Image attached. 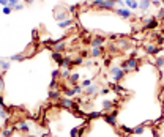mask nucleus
I'll list each match as a JSON object with an SVG mask.
<instances>
[{
    "mask_svg": "<svg viewBox=\"0 0 164 137\" xmlns=\"http://www.w3.org/2000/svg\"><path fill=\"white\" fill-rule=\"evenodd\" d=\"M115 5L117 3L114 0H93L92 2V6L99 9H108V11H115Z\"/></svg>",
    "mask_w": 164,
    "mask_h": 137,
    "instance_id": "nucleus-1",
    "label": "nucleus"
},
{
    "mask_svg": "<svg viewBox=\"0 0 164 137\" xmlns=\"http://www.w3.org/2000/svg\"><path fill=\"white\" fill-rule=\"evenodd\" d=\"M68 16H69V11H68V8L66 6H63V5H59V6H55V9H54V18L57 19V21H65V19H68Z\"/></svg>",
    "mask_w": 164,
    "mask_h": 137,
    "instance_id": "nucleus-2",
    "label": "nucleus"
},
{
    "mask_svg": "<svg viewBox=\"0 0 164 137\" xmlns=\"http://www.w3.org/2000/svg\"><path fill=\"white\" fill-rule=\"evenodd\" d=\"M109 73L112 74V77H114V81H115V82H120L123 79V76L126 74L125 69H122L120 66H112V68L109 69Z\"/></svg>",
    "mask_w": 164,
    "mask_h": 137,
    "instance_id": "nucleus-3",
    "label": "nucleus"
},
{
    "mask_svg": "<svg viewBox=\"0 0 164 137\" xmlns=\"http://www.w3.org/2000/svg\"><path fill=\"white\" fill-rule=\"evenodd\" d=\"M144 30H153L159 25V21L156 18H144Z\"/></svg>",
    "mask_w": 164,
    "mask_h": 137,
    "instance_id": "nucleus-4",
    "label": "nucleus"
},
{
    "mask_svg": "<svg viewBox=\"0 0 164 137\" xmlns=\"http://www.w3.org/2000/svg\"><path fill=\"white\" fill-rule=\"evenodd\" d=\"M115 14H118L120 18H123V19H131V18H134V13H133L129 8H117V9H115Z\"/></svg>",
    "mask_w": 164,
    "mask_h": 137,
    "instance_id": "nucleus-5",
    "label": "nucleus"
},
{
    "mask_svg": "<svg viewBox=\"0 0 164 137\" xmlns=\"http://www.w3.org/2000/svg\"><path fill=\"white\" fill-rule=\"evenodd\" d=\"M104 41H106V36L95 35L92 39H90V46H92V47H103V43Z\"/></svg>",
    "mask_w": 164,
    "mask_h": 137,
    "instance_id": "nucleus-6",
    "label": "nucleus"
},
{
    "mask_svg": "<svg viewBox=\"0 0 164 137\" xmlns=\"http://www.w3.org/2000/svg\"><path fill=\"white\" fill-rule=\"evenodd\" d=\"M59 104L62 106V107H65V109H74V101H73L71 98H66V96H62V98L59 99Z\"/></svg>",
    "mask_w": 164,
    "mask_h": 137,
    "instance_id": "nucleus-7",
    "label": "nucleus"
},
{
    "mask_svg": "<svg viewBox=\"0 0 164 137\" xmlns=\"http://www.w3.org/2000/svg\"><path fill=\"white\" fill-rule=\"evenodd\" d=\"M117 113H118V112H117V110L114 109L110 113L104 115V121L108 123V125H110V126H115V125H117Z\"/></svg>",
    "mask_w": 164,
    "mask_h": 137,
    "instance_id": "nucleus-8",
    "label": "nucleus"
},
{
    "mask_svg": "<svg viewBox=\"0 0 164 137\" xmlns=\"http://www.w3.org/2000/svg\"><path fill=\"white\" fill-rule=\"evenodd\" d=\"M126 62H128V69H126V73L136 71L137 66H139V58H136V57H131V58H128Z\"/></svg>",
    "mask_w": 164,
    "mask_h": 137,
    "instance_id": "nucleus-9",
    "label": "nucleus"
},
{
    "mask_svg": "<svg viewBox=\"0 0 164 137\" xmlns=\"http://www.w3.org/2000/svg\"><path fill=\"white\" fill-rule=\"evenodd\" d=\"M159 51H161V49L158 47V44H147L145 46V52L150 55H158Z\"/></svg>",
    "mask_w": 164,
    "mask_h": 137,
    "instance_id": "nucleus-10",
    "label": "nucleus"
},
{
    "mask_svg": "<svg viewBox=\"0 0 164 137\" xmlns=\"http://www.w3.org/2000/svg\"><path fill=\"white\" fill-rule=\"evenodd\" d=\"M62 96H63V95H62V92H60V90H49L48 98L51 99V101H59Z\"/></svg>",
    "mask_w": 164,
    "mask_h": 137,
    "instance_id": "nucleus-11",
    "label": "nucleus"
},
{
    "mask_svg": "<svg viewBox=\"0 0 164 137\" xmlns=\"http://www.w3.org/2000/svg\"><path fill=\"white\" fill-rule=\"evenodd\" d=\"M98 92H99V88H98V85H96V83H92L90 87H87V88H85V95H88V96L96 95Z\"/></svg>",
    "mask_w": 164,
    "mask_h": 137,
    "instance_id": "nucleus-12",
    "label": "nucleus"
},
{
    "mask_svg": "<svg viewBox=\"0 0 164 137\" xmlns=\"http://www.w3.org/2000/svg\"><path fill=\"white\" fill-rule=\"evenodd\" d=\"M62 87V92H63V96H66V98H73V96L76 95L74 88H68L66 85H60Z\"/></svg>",
    "mask_w": 164,
    "mask_h": 137,
    "instance_id": "nucleus-13",
    "label": "nucleus"
},
{
    "mask_svg": "<svg viewBox=\"0 0 164 137\" xmlns=\"http://www.w3.org/2000/svg\"><path fill=\"white\" fill-rule=\"evenodd\" d=\"M79 79H81V76H79V73H71V76H69V79H68V83L69 85H78V82H79Z\"/></svg>",
    "mask_w": 164,
    "mask_h": 137,
    "instance_id": "nucleus-14",
    "label": "nucleus"
},
{
    "mask_svg": "<svg viewBox=\"0 0 164 137\" xmlns=\"http://www.w3.org/2000/svg\"><path fill=\"white\" fill-rule=\"evenodd\" d=\"M52 60H54V62H57V65H62V62H63V58H65V57L62 55V52H55V51H52Z\"/></svg>",
    "mask_w": 164,
    "mask_h": 137,
    "instance_id": "nucleus-15",
    "label": "nucleus"
},
{
    "mask_svg": "<svg viewBox=\"0 0 164 137\" xmlns=\"http://www.w3.org/2000/svg\"><path fill=\"white\" fill-rule=\"evenodd\" d=\"M16 129H19V131H22V132H29L30 131V126L25 121H18V123H16Z\"/></svg>",
    "mask_w": 164,
    "mask_h": 137,
    "instance_id": "nucleus-16",
    "label": "nucleus"
},
{
    "mask_svg": "<svg viewBox=\"0 0 164 137\" xmlns=\"http://www.w3.org/2000/svg\"><path fill=\"white\" fill-rule=\"evenodd\" d=\"M13 134H14V128L11 126H5L2 129V137H13Z\"/></svg>",
    "mask_w": 164,
    "mask_h": 137,
    "instance_id": "nucleus-17",
    "label": "nucleus"
},
{
    "mask_svg": "<svg viewBox=\"0 0 164 137\" xmlns=\"http://www.w3.org/2000/svg\"><path fill=\"white\" fill-rule=\"evenodd\" d=\"M114 107V102L112 101H109V99H104V101H103V112H106V110H108V112H112V109Z\"/></svg>",
    "mask_w": 164,
    "mask_h": 137,
    "instance_id": "nucleus-18",
    "label": "nucleus"
},
{
    "mask_svg": "<svg viewBox=\"0 0 164 137\" xmlns=\"http://www.w3.org/2000/svg\"><path fill=\"white\" fill-rule=\"evenodd\" d=\"M150 5H152V0H140L139 2V9L140 11H147Z\"/></svg>",
    "mask_w": 164,
    "mask_h": 137,
    "instance_id": "nucleus-19",
    "label": "nucleus"
},
{
    "mask_svg": "<svg viewBox=\"0 0 164 137\" xmlns=\"http://www.w3.org/2000/svg\"><path fill=\"white\" fill-rule=\"evenodd\" d=\"M104 52V47H92V51H90V55L93 57V58H96V57H99Z\"/></svg>",
    "mask_w": 164,
    "mask_h": 137,
    "instance_id": "nucleus-20",
    "label": "nucleus"
},
{
    "mask_svg": "<svg viewBox=\"0 0 164 137\" xmlns=\"http://www.w3.org/2000/svg\"><path fill=\"white\" fill-rule=\"evenodd\" d=\"M66 49V43L65 41H60V43H57V44L52 47V51H55V52H63Z\"/></svg>",
    "mask_w": 164,
    "mask_h": 137,
    "instance_id": "nucleus-21",
    "label": "nucleus"
},
{
    "mask_svg": "<svg viewBox=\"0 0 164 137\" xmlns=\"http://www.w3.org/2000/svg\"><path fill=\"white\" fill-rule=\"evenodd\" d=\"M69 76H71V68H62L60 69V77H63V79L68 81Z\"/></svg>",
    "mask_w": 164,
    "mask_h": 137,
    "instance_id": "nucleus-22",
    "label": "nucleus"
},
{
    "mask_svg": "<svg viewBox=\"0 0 164 137\" xmlns=\"http://www.w3.org/2000/svg\"><path fill=\"white\" fill-rule=\"evenodd\" d=\"M125 5L128 6L129 9H136V8H139V2H137V0H125Z\"/></svg>",
    "mask_w": 164,
    "mask_h": 137,
    "instance_id": "nucleus-23",
    "label": "nucleus"
},
{
    "mask_svg": "<svg viewBox=\"0 0 164 137\" xmlns=\"http://www.w3.org/2000/svg\"><path fill=\"white\" fill-rule=\"evenodd\" d=\"M73 22H74V21H73L71 18H68V19H65V21L60 22L59 27H60V28H68V27H71V25H73Z\"/></svg>",
    "mask_w": 164,
    "mask_h": 137,
    "instance_id": "nucleus-24",
    "label": "nucleus"
},
{
    "mask_svg": "<svg viewBox=\"0 0 164 137\" xmlns=\"http://www.w3.org/2000/svg\"><path fill=\"white\" fill-rule=\"evenodd\" d=\"M25 58H27V55H24V54H14V55H11V60H14V62H24Z\"/></svg>",
    "mask_w": 164,
    "mask_h": 137,
    "instance_id": "nucleus-25",
    "label": "nucleus"
},
{
    "mask_svg": "<svg viewBox=\"0 0 164 137\" xmlns=\"http://www.w3.org/2000/svg\"><path fill=\"white\" fill-rule=\"evenodd\" d=\"M0 69H2L3 73L8 71L10 69V62H6V60H0Z\"/></svg>",
    "mask_w": 164,
    "mask_h": 137,
    "instance_id": "nucleus-26",
    "label": "nucleus"
},
{
    "mask_svg": "<svg viewBox=\"0 0 164 137\" xmlns=\"http://www.w3.org/2000/svg\"><path fill=\"white\" fill-rule=\"evenodd\" d=\"M144 131H145V126L140 125V126H136V128L133 129V134H142Z\"/></svg>",
    "mask_w": 164,
    "mask_h": 137,
    "instance_id": "nucleus-27",
    "label": "nucleus"
},
{
    "mask_svg": "<svg viewBox=\"0 0 164 137\" xmlns=\"http://www.w3.org/2000/svg\"><path fill=\"white\" fill-rule=\"evenodd\" d=\"M156 66H158V68H163V66H164V57L163 55H158V57H156Z\"/></svg>",
    "mask_w": 164,
    "mask_h": 137,
    "instance_id": "nucleus-28",
    "label": "nucleus"
},
{
    "mask_svg": "<svg viewBox=\"0 0 164 137\" xmlns=\"http://www.w3.org/2000/svg\"><path fill=\"white\" fill-rule=\"evenodd\" d=\"M79 129H81L79 126L73 128V129H71V132H69V137H81V136H79Z\"/></svg>",
    "mask_w": 164,
    "mask_h": 137,
    "instance_id": "nucleus-29",
    "label": "nucleus"
},
{
    "mask_svg": "<svg viewBox=\"0 0 164 137\" xmlns=\"http://www.w3.org/2000/svg\"><path fill=\"white\" fill-rule=\"evenodd\" d=\"M51 77H52V79H55V81L60 77V69H59V68H57V69H52V73H51Z\"/></svg>",
    "mask_w": 164,
    "mask_h": 137,
    "instance_id": "nucleus-30",
    "label": "nucleus"
},
{
    "mask_svg": "<svg viewBox=\"0 0 164 137\" xmlns=\"http://www.w3.org/2000/svg\"><path fill=\"white\" fill-rule=\"evenodd\" d=\"M24 8H25V3H21V2H19L18 5L13 6V11H21V9H24Z\"/></svg>",
    "mask_w": 164,
    "mask_h": 137,
    "instance_id": "nucleus-31",
    "label": "nucleus"
},
{
    "mask_svg": "<svg viewBox=\"0 0 164 137\" xmlns=\"http://www.w3.org/2000/svg\"><path fill=\"white\" fill-rule=\"evenodd\" d=\"M59 83H57V81H55V79H52V81H51V83H49V88H51V90H59Z\"/></svg>",
    "mask_w": 164,
    "mask_h": 137,
    "instance_id": "nucleus-32",
    "label": "nucleus"
},
{
    "mask_svg": "<svg viewBox=\"0 0 164 137\" xmlns=\"http://www.w3.org/2000/svg\"><path fill=\"white\" fill-rule=\"evenodd\" d=\"M129 46V43L126 41V39H120L118 41V47H122V49H126Z\"/></svg>",
    "mask_w": 164,
    "mask_h": 137,
    "instance_id": "nucleus-33",
    "label": "nucleus"
},
{
    "mask_svg": "<svg viewBox=\"0 0 164 137\" xmlns=\"http://www.w3.org/2000/svg\"><path fill=\"white\" fill-rule=\"evenodd\" d=\"M82 88H87V87H90L92 85V79H85V81H82Z\"/></svg>",
    "mask_w": 164,
    "mask_h": 137,
    "instance_id": "nucleus-34",
    "label": "nucleus"
},
{
    "mask_svg": "<svg viewBox=\"0 0 164 137\" xmlns=\"http://www.w3.org/2000/svg\"><path fill=\"white\" fill-rule=\"evenodd\" d=\"M11 13H13V8L10 5L3 6V14H11Z\"/></svg>",
    "mask_w": 164,
    "mask_h": 137,
    "instance_id": "nucleus-35",
    "label": "nucleus"
},
{
    "mask_svg": "<svg viewBox=\"0 0 164 137\" xmlns=\"http://www.w3.org/2000/svg\"><path fill=\"white\" fill-rule=\"evenodd\" d=\"M158 21H164V9H158V14H156Z\"/></svg>",
    "mask_w": 164,
    "mask_h": 137,
    "instance_id": "nucleus-36",
    "label": "nucleus"
},
{
    "mask_svg": "<svg viewBox=\"0 0 164 137\" xmlns=\"http://www.w3.org/2000/svg\"><path fill=\"white\" fill-rule=\"evenodd\" d=\"M0 118H2V120H6V118H8V113H6L5 109H2V107H0Z\"/></svg>",
    "mask_w": 164,
    "mask_h": 137,
    "instance_id": "nucleus-37",
    "label": "nucleus"
},
{
    "mask_svg": "<svg viewBox=\"0 0 164 137\" xmlns=\"http://www.w3.org/2000/svg\"><path fill=\"white\" fill-rule=\"evenodd\" d=\"M73 88H74L76 95H81V93H82V85H79V83H78V85H74Z\"/></svg>",
    "mask_w": 164,
    "mask_h": 137,
    "instance_id": "nucleus-38",
    "label": "nucleus"
},
{
    "mask_svg": "<svg viewBox=\"0 0 164 137\" xmlns=\"http://www.w3.org/2000/svg\"><path fill=\"white\" fill-rule=\"evenodd\" d=\"M120 128H122V131L123 132H128V134H129V132H131V134H133V128H128V126H120Z\"/></svg>",
    "mask_w": 164,
    "mask_h": 137,
    "instance_id": "nucleus-39",
    "label": "nucleus"
},
{
    "mask_svg": "<svg viewBox=\"0 0 164 137\" xmlns=\"http://www.w3.org/2000/svg\"><path fill=\"white\" fill-rule=\"evenodd\" d=\"M103 112H92L90 113V118H98V117H101Z\"/></svg>",
    "mask_w": 164,
    "mask_h": 137,
    "instance_id": "nucleus-40",
    "label": "nucleus"
},
{
    "mask_svg": "<svg viewBox=\"0 0 164 137\" xmlns=\"http://www.w3.org/2000/svg\"><path fill=\"white\" fill-rule=\"evenodd\" d=\"M156 43H158V46H161L163 43H164V36H161V35H158V36H156Z\"/></svg>",
    "mask_w": 164,
    "mask_h": 137,
    "instance_id": "nucleus-41",
    "label": "nucleus"
},
{
    "mask_svg": "<svg viewBox=\"0 0 164 137\" xmlns=\"http://www.w3.org/2000/svg\"><path fill=\"white\" fill-rule=\"evenodd\" d=\"M82 57H79V58H76V60H73V65H82Z\"/></svg>",
    "mask_w": 164,
    "mask_h": 137,
    "instance_id": "nucleus-42",
    "label": "nucleus"
},
{
    "mask_svg": "<svg viewBox=\"0 0 164 137\" xmlns=\"http://www.w3.org/2000/svg\"><path fill=\"white\" fill-rule=\"evenodd\" d=\"M5 88V83H3V76H0V92Z\"/></svg>",
    "mask_w": 164,
    "mask_h": 137,
    "instance_id": "nucleus-43",
    "label": "nucleus"
},
{
    "mask_svg": "<svg viewBox=\"0 0 164 137\" xmlns=\"http://www.w3.org/2000/svg\"><path fill=\"white\" fill-rule=\"evenodd\" d=\"M18 3H19V0H10V3H8V5L13 8V6H14V5H18Z\"/></svg>",
    "mask_w": 164,
    "mask_h": 137,
    "instance_id": "nucleus-44",
    "label": "nucleus"
},
{
    "mask_svg": "<svg viewBox=\"0 0 164 137\" xmlns=\"http://www.w3.org/2000/svg\"><path fill=\"white\" fill-rule=\"evenodd\" d=\"M76 8H78L76 5H71V6H68V11H69V13H74V11H76Z\"/></svg>",
    "mask_w": 164,
    "mask_h": 137,
    "instance_id": "nucleus-45",
    "label": "nucleus"
},
{
    "mask_svg": "<svg viewBox=\"0 0 164 137\" xmlns=\"http://www.w3.org/2000/svg\"><path fill=\"white\" fill-rule=\"evenodd\" d=\"M109 92H110V90H109V87H104V88H101V93H103V95H108Z\"/></svg>",
    "mask_w": 164,
    "mask_h": 137,
    "instance_id": "nucleus-46",
    "label": "nucleus"
},
{
    "mask_svg": "<svg viewBox=\"0 0 164 137\" xmlns=\"http://www.w3.org/2000/svg\"><path fill=\"white\" fill-rule=\"evenodd\" d=\"M32 38H33V41H36V39H38V32H36V30H33V33H32Z\"/></svg>",
    "mask_w": 164,
    "mask_h": 137,
    "instance_id": "nucleus-47",
    "label": "nucleus"
},
{
    "mask_svg": "<svg viewBox=\"0 0 164 137\" xmlns=\"http://www.w3.org/2000/svg\"><path fill=\"white\" fill-rule=\"evenodd\" d=\"M152 3L155 6H159V5H161V0H152Z\"/></svg>",
    "mask_w": 164,
    "mask_h": 137,
    "instance_id": "nucleus-48",
    "label": "nucleus"
},
{
    "mask_svg": "<svg viewBox=\"0 0 164 137\" xmlns=\"http://www.w3.org/2000/svg\"><path fill=\"white\" fill-rule=\"evenodd\" d=\"M10 3V0H0V5H3V6H6Z\"/></svg>",
    "mask_w": 164,
    "mask_h": 137,
    "instance_id": "nucleus-49",
    "label": "nucleus"
},
{
    "mask_svg": "<svg viewBox=\"0 0 164 137\" xmlns=\"http://www.w3.org/2000/svg\"><path fill=\"white\" fill-rule=\"evenodd\" d=\"M81 55H82V57H87V55H88V52H87V51H82Z\"/></svg>",
    "mask_w": 164,
    "mask_h": 137,
    "instance_id": "nucleus-50",
    "label": "nucleus"
},
{
    "mask_svg": "<svg viewBox=\"0 0 164 137\" xmlns=\"http://www.w3.org/2000/svg\"><path fill=\"white\" fill-rule=\"evenodd\" d=\"M35 2V0H25V3H27V5H30V3H33Z\"/></svg>",
    "mask_w": 164,
    "mask_h": 137,
    "instance_id": "nucleus-51",
    "label": "nucleus"
},
{
    "mask_svg": "<svg viewBox=\"0 0 164 137\" xmlns=\"http://www.w3.org/2000/svg\"><path fill=\"white\" fill-rule=\"evenodd\" d=\"M161 3H164V0H161Z\"/></svg>",
    "mask_w": 164,
    "mask_h": 137,
    "instance_id": "nucleus-52",
    "label": "nucleus"
},
{
    "mask_svg": "<svg viewBox=\"0 0 164 137\" xmlns=\"http://www.w3.org/2000/svg\"><path fill=\"white\" fill-rule=\"evenodd\" d=\"M155 137H159V136H156V134H155Z\"/></svg>",
    "mask_w": 164,
    "mask_h": 137,
    "instance_id": "nucleus-53",
    "label": "nucleus"
}]
</instances>
